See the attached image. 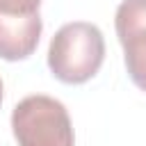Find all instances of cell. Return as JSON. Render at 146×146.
<instances>
[{
  "label": "cell",
  "instance_id": "obj_2",
  "mask_svg": "<svg viewBox=\"0 0 146 146\" xmlns=\"http://www.w3.org/2000/svg\"><path fill=\"white\" fill-rule=\"evenodd\" d=\"M11 130L18 146H73V123L64 103L52 96H25L11 112Z\"/></svg>",
  "mask_w": 146,
  "mask_h": 146
},
{
  "label": "cell",
  "instance_id": "obj_4",
  "mask_svg": "<svg viewBox=\"0 0 146 146\" xmlns=\"http://www.w3.org/2000/svg\"><path fill=\"white\" fill-rule=\"evenodd\" d=\"M43 21L39 14L9 16L0 14V57L7 62L27 59L41 39Z\"/></svg>",
  "mask_w": 146,
  "mask_h": 146
},
{
  "label": "cell",
  "instance_id": "obj_5",
  "mask_svg": "<svg viewBox=\"0 0 146 146\" xmlns=\"http://www.w3.org/2000/svg\"><path fill=\"white\" fill-rule=\"evenodd\" d=\"M41 0H0V14L9 16H30L39 14Z\"/></svg>",
  "mask_w": 146,
  "mask_h": 146
},
{
  "label": "cell",
  "instance_id": "obj_1",
  "mask_svg": "<svg viewBox=\"0 0 146 146\" xmlns=\"http://www.w3.org/2000/svg\"><path fill=\"white\" fill-rule=\"evenodd\" d=\"M105 59V39L98 25L73 21L62 25L48 46V68L64 84L91 80Z\"/></svg>",
  "mask_w": 146,
  "mask_h": 146
},
{
  "label": "cell",
  "instance_id": "obj_6",
  "mask_svg": "<svg viewBox=\"0 0 146 146\" xmlns=\"http://www.w3.org/2000/svg\"><path fill=\"white\" fill-rule=\"evenodd\" d=\"M0 105H2V80H0Z\"/></svg>",
  "mask_w": 146,
  "mask_h": 146
},
{
  "label": "cell",
  "instance_id": "obj_3",
  "mask_svg": "<svg viewBox=\"0 0 146 146\" xmlns=\"http://www.w3.org/2000/svg\"><path fill=\"white\" fill-rule=\"evenodd\" d=\"M114 27L123 46L128 75L146 91V0H123L116 7Z\"/></svg>",
  "mask_w": 146,
  "mask_h": 146
}]
</instances>
